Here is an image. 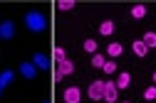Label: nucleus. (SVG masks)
I'll use <instances>...</instances> for the list:
<instances>
[{
    "label": "nucleus",
    "mask_w": 156,
    "mask_h": 103,
    "mask_svg": "<svg viewBox=\"0 0 156 103\" xmlns=\"http://www.w3.org/2000/svg\"><path fill=\"white\" fill-rule=\"evenodd\" d=\"M124 103H129V101H124Z\"/></svg>",
    "instance_id": "nucleus-25"
},
{
    "label": "nucleus",
    "mask_w": 156,
    "mask_h": 103,
    "mask_svg": "<svg viewBox=\"0 0 156 103\" xmlns=\"http://www.w3.org/2000/svg\"><path fill=\"white\" fill-rule=\"evenodd\" d=\"M45 103H50V101H45Z\"/></svg>",
    "instance_id": "nucleus-24"
},
{
    "label": "nucleus",
    "mask_w": 156,
    "mask_h": 103,
    "mask_svg": "<svg viewBox=\"0 0 156 103\" xmlns=\"http://www.w3.org/2000/svg\"><path fill=\"white\" fill-rule=\"evenodd\" d=\"M80 96H82V91L77 89V86L65 89V103H80Z\"/></svg>",
    "instance_id": "nucleus-5"
},
{
    "label": "nucleus",
    "mask_w": 156,
    "mask_h": 103,
    "mask_svg": "<svg viewBox=\"0 0 156 103\" xmlns=\"http://www.w3.org/2000/svg\"><path fill=\"white\" fill-rule=\"evenodd\" d=\"M20 74H23L25 79H35V74H37V66L32 64V61H23V64H20Z\"/></svg>",
    "instance_id": "nucleus-6"
},
{
    "label": "nucleus",
    "mask_w": 156,
    "mask_h": 103,
    "mask_svg": "<svg viewBox=\"0 0 156 103\" xmlns=\"http://www.w3.org/2000/svg\"><path fill=\"white\" fill-rule=\"evenodd\" d=\"M144 15H146V5H134V8H131V17L141 20Z\"/></svg>",
    "instance_id": "nucleus-14"
},
{
    "label": "nucleus",
    "mask_w": 156,
    "mask_h": 103,
    "mask_svg": "<svg viewBox=\"0 0 156 103\" xmlns=\"http://www.w3.org/2000/svg\"><path fill=\"white\" fill-rule=\"evenodd\" d=\"M84 52H89V54H97V42H94V39H84Z\"/></svg>",
    "instance_id": "nucleus-17"
},
{
    "label": "nucleus",
    "mask_w": 156,
    "mask_h": 103,
    "mask_svg": "<svg viewBox=\"0 0 156 103\" xmlns=\"http://www.w3.org/2000/svg\"><path fill=\"white\" fill-rule=\"evenodd\" d=\"M129 84H131L129 71H122L119 76H116V89H129Z\"/></svg>",
    "instance_id": "nucleus-9"
},
{
    "label": "nucleus",
    "mask_w": 156,
    "mask_h": 103,
    "mask_svg": "<svg viewBox=\"0 0 156 103\" xmlns=\"http://www.w3.org/2000/svg\"><path fill=\"white\" fill-rule=\"evenodd\" d=\"M154 84H156V74H154Z\"/></svg>",
    "instance_id": "nucleus-22"
},
{
    "label": "nucleus",
    "mask_w": 156,
    "mask_h": 103,
    "mask_svg": "<svg viewBox=\"0 0 156 103\" xmlns=\"http://www.w3.org/2000/svg\"><path fill=\"white\" fill-rule=\"evenodd\" d=\"M0 93H3V86H0Z\"/></svg>",
    "instance_id": "nucleus-23"
},
{
    "label": "nucleus",
    "mask_w": 156,
    "mask_h": 103,
    "mask_svg": "<svg viewBox=\"0 0 156 103\" xmlns=\"http://www.w3.org/2000/svg\"><path fill=\"white\" fill-rule=\"evenodd\" d=\"M0 39H3V37H0Z\"/></svg>",
    "instance_id": "nucleus-26"
},
{
    "label": "nucleus",
    "mask_w": 156,
    "mask_h": 103,
    "mask_svg": "<svg viewBox=\"0 0 156 103\" xmlns=\"http://www.w3.org/2000/svg\"><path fill=\"white\" fill-rule=\"evenodd\" d=\"M52 56H55V61H65V59H67V56H65V49H62V47H55Z\"/></svg>",
    "instance_id": "nucleus-19"
},
{
    "label": "nucleus",
    "mask_w": 156,
    "mask_h": 103,
    "mask_svg": "<svg viewBox=\"0 0 156 103\" xmlns=\"http://www.w3.org/2000/svg\"><path fill=\"white\" fill-rule=\"evenodd\" d=\"M15 34V25L10 22V20H8V22H3V25H0V37H3V39H10Z\"/></svg>",
    "instance_id": "nucleus-7"
},
{
    "label": "nucleus",
    "mask_w": 156,
    "mask_h": 103,
    "mask_svg": "<svg viewBox=\"0 0 156 103\" xmlns=\"http://www.w3.org/2000/svg\"><path fill=\"white\" fill-rule=\"evenodd\" d=\"M114 71H116V64H114L112 59H107V64H104V74H114Z\"/></svg>",
    "instance_id": "nucleus-21"
},
{
    "label": "nucleus",
    "mask_w": 156,
    "mask_h": 103,
    "mask_svg": "<svg viewBox=\"0 0 156 103\" xmlns=\"http://www.w3.org/2000/svg\"><path fill=\"white\" fill-rule=\"evenodd\" d=\"M87 96L92 101H102L104 98V81H92L89 89H87Z\"/></svg>",
    "instance_id": "nucleus-2"
},
{
    "label": "nucleus",
    "mask_w": 156,
    "mask_h": 103,
    "mask_svg": "<svg viewBox=\"0 0 156 103\" xmlns=\"http://www.w3.org/2000/svg\"><path fill=\"white\" fill-rule=\"evenodd\" d=\"M32 64H35L37 69H50V59H47L45 54H35V56H32Z\"/></svg>",
    "instance_id": "nucleus-8"
},
{
    "label": "nucleus",
    "mask_w": 156,
    "mask_h": 103,
    "mask_svg": "<svg viewBox=\"0 0 156 103\" xmlns=\"http://www.w3.org/2000/svg\"><path fill=\"white\" fill-rule=\"evenodd\" d=\"M144 44L151 49V47H156V32H146L144 34Z\"/></svg>",
    "instance_id": "nucleus-16"
},
{
    "label": "nucleus",
    "mask_w": 156,
    "mask_h": 103,
    "mask_svg": "<svg viewBox=\"0 0 156 103\" xmlns=\"http://www.w3.org/2000/svg\"><path fill=\"white\" fill-rule=\"evenodd\" d=\"M144 98H146V101H154V98H156V86H149V89L144 91Z\"/></svg>",
    "instance_id": "nucleus-20"
},
{
    "label": "nucleus",
    "mask_w": 156,
    "mask_h": 103,
    "mask_svg": "<svg viewBox=\"0 0 156 103\" xmlns=\"http://www.w3.org/2000/svg\"><path fill=\"white\" fill-rule=\"evenodd\" d=\"M122 52H124V47H122L119 42H114V44H109V47H107V54H109V56H119Z\"/></svg>",
    "instance_id": "nucleus-12"
},
{
    "label": "nucleus",
    "mask_w": 156,
    "mask_h": 103,
    "mask_svg": "<svg viewBox=\"0 0 156 103\" xmlns=\"http://www.w3.org/2000/svg\"><path fill=\"white\" fill-rule=\"evenodd\" d=\"M12 79H15V74H12L10 69H5L3 74H0V86H3V89H5L8 84H12Z\"/></svg>",
    "instance_id": "nucleus-11"
},
{
    "label": "nucleus",
    "mask_w": 156,
    "mask_h": 103,
    "mask_svg": "<svg viewBox=\"0 0 156 103\" xmlns=\"http://www.w3.org/2000/svg\"><path fill=\"white\" fill-rule=\"evenodd\" d=\"M74 71V64L69 59H65V61H57V71H55V81H60L62 76H69Z\"/></svg>",
    "instance_id": "nucleus-3"
},
{
    "label": "nucleus",
    "mask_w": 156,
    "mask_h": 103,
    "mask_svg": "<svg viewBox=\"0 0 156 103\" xmlns=\"http://www.w3.org/2000/svg\"><path fill=\"white\" fill-rule=\"evenodd\" d=\"M104 64H107L104 54H94V56H92V66H97V69H104Z\"/></svg>",
    "instance_id": "nucleus-15"
},
{
    "label": "nucleus",
    "mask_w": 156,
    "mask_h": 103,
    "mask_svg": "<svg viewBox=\"0 0 156 103\" xmlns=\"http://www.w3.org/2000/svg\"><path fill=\"white\" fill-rule=\"evenodd\" d=\"M119 89H116V81H104V101L107 103H116Z\"/></svg>",
    "instance_id": "nucleus-4"
},
{
    "label": "nucleus",
    "mask_w": 156,
    "mask_h": 103,
    "mask_svg": "<svg viewBox=\"0 0 156 103\" xmlns=\"http://www.w3.org/2000/svg\"><path fill=\"white\" fill-rule=\"evenodd\" d=\"M131 49H134L136 56H146V52H149V47L144 44V39H136V42L131 44Z\"/></svg>",
    "instance_id": "nucleus-10"
},
{
    "label": "nucleus",
    "mask_w": 156,
    "mask_h": 103,
    "mask_svg": "<svg viewBox=\"0 0 156 103\" xmlns=\"http://www.w3.org/2000/svg\"><path fill=\"white\" fill-rule=\"evenodd\" d=\"M25 27H27L30 32H42V30L47 27V20H45V15H42V12L30 10V12L25 15Z\"/></svg>",
    "instance_id": "nucleus-1"
},
{
    "label": "nucleus",
    "mask_w": 156,
    "mask_h": 103,
    "mask_svg": "<svg viewBox=\"0 0 156 103\" xmlns=\"http://www.w3.org/2000/svg\"><path fill=\"white\" fill-rule=\"evenodd\" d=\"M114 32V22L112 20H104V22L99 25V34H112Z\"/></svg>",
    "instance_id": "nucleus-13"
},
{
    "label": "nucleus",
    "mask_w": 156,
    "mask_h": 103,
    "mask_svg": "<svg viewBox=\"0 0 156 103\" xmlns=\"http://www.w3.org/2000/svg\"><path fill=\"white\" fill-rule=\"evenodd\" d=\"M77 3H74V0H60V3H57V8H60V10H72Z\"/></svg>",
    "instance_id": "nucleus-18"
}]
</instances>
